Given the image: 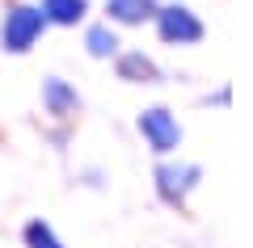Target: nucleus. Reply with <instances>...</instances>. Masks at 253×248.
Segmentation results:
<instances>
[{"label":"nucleus","mask_w":253,"mask_h":248,"mask_svg":"<svg viewBox=\"0 0 253 248\" xmlns=\"http://www.w3.org/2000/svg\"><path fill=\"white\" fill-rule=\"evenodd\" d=\"M42 34H46V21H42V13H38V4H21V0H13L9 9H4V17H0V51H4V55L34 51V42Z\"/></svg>","instance_id":"nucleus-1"},{"label":"nucleus","mask_w":253,"mask_h":248,"mask_svg":"<svg viewBox=\"0 0 253 248\" xmlns=\"http://www.w3.org/2000/svg\"><path fill=\"white\" fill-rule=\"evenodd\" d=\"M152 26H156V38H161L165 46H199L203 38H207V26H203V17L190 9V4H177V0L156 9Z\"/></svg>","instance_id":"nucleus-2"},{"label":"nucleus","mask_w":253,"mask_h":248,"mask_svg":"<svg viewBox=\"0 0 253 248\" xmlns=\"http://www.w3.org/2000/svg\"><path fill=\"white\" fill-rule=\"evenodd\" d=\"M152 181H156V198L161 202L186 206V198L203 185V164H194V160H161Z\"/></svg>","instance_id":"nucleus-3"},{"label":"nucleus","mask_w":253,"mask_h":248,"mask_svg":"<svg viewBox=\"0 0 253 248\" xmlns=\"http://www.w3.org/2000/svg\"><path fill=\"white\" fill-rule=\"evenodd\" d=\"M135 126H139V135H144L148 151L161 156V160H169L173 151L181 147V122H177V114H173L169 106H148V109H139Z\"/></svg>","instance_id":"nucleus-4"},{"label":"nucleus","mask_w":253,"mask_h":248,"mask_svg":"<svg viewBox=\"0 0 253 248\" xmlns=\"http://www.w3.org/2000/svg\"><path fill=\"white\" fill-rule=\"evenodd\" d=\"M42 109L46 118H55V122H68V118L81 109V93H76L72 80L63 76H46L42 80Z\"/></svg>","instance_id":"nucleus-5"},{"label":"nucleus","mask_w":253,"mask_h":248,"mask_svg":"<svg viewBox=\"0 0 253 248\" xmlns=\"http://www.w3.org/2000/svg\"><path fill=\"white\" fill-rule=\"evenodd\" d=\"M114 76L123 80V84H161L165 71L156 68V59L144 55V51H118L114 55Z\"/></svg>","instance_id":"nucleus-6"},{"label":"nucleus","mask_w":253,"mask_h":248,"mask_svg":"<svg viewBox=\"0 0 253 248\" xmlns=\"http://www.w3.org/2000/svg\"><path fill=\"white\" fill-rule=\"evenodd\" d=\"M161 0H106V21L110 26H144L156 17Z\"/></svg>","instance_id":"nucleus-7"},{"label":"nucleus","mask_w":253,"mask_h":248,"mask_svg":"<svg viewBox=\"0 0 253 248\" xmlns=\"http://www.w3.org/2000/svg\"><path fill=\"white\" fill-rule=\"evenodd\" d=\"M38 13H42L46 26H63L72 30L89 17V0H38Z\"/></svg>","instance_id":"nucleus-8"},{"label":"nucleus","mask_w":253,"mask_h":248,"mask_svg":"<svg viewBox=\"0 0 253 248\" xmlns=\"http://www.w3.org/2000/svg\"><path fill=\"white\" fill-rule=\"evenodd\" d=\"M84 51H89L93 59H114V55L123 51V42H118V30L110 26V21H93V26L84 30Z\"/></svg>","instance_id":"nucleus-9"},{"label":"nucleus","mask_w":253,"mask_h":248,"mask_svg":"<svg viewBox=\"0 0 253 248\" xmlns=\"http://www.w3.org/2000/svg\"><path fill=\"white\" fill-rule=\"evenodd\" d=\"M21 240H26V248H63V240L55 236V227L46 219H30L26 231H21Z\"/></svg>","instance_id":"nucleus-10"},{"label":"nucleus","mask_w":253,"mask_h":248,"mask_svg":"<svg viewBox=\"0 0 253 248\" xmlns=\"http://www.w3.org/2000/svg\"><path fill=\"white\" fill-rule=\"evenodd\" d=\"M228 101H232V89L224 84V89H215V93L207 97V106H228Z\"/></svg>","instance_id":"nucleus-11"}]
</instances>
